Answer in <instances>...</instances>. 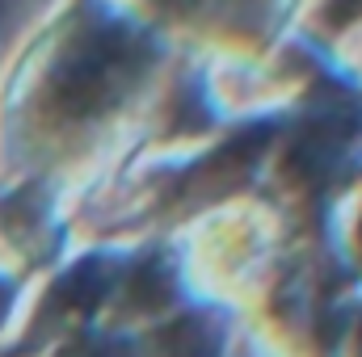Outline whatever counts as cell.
Returning a JSON list of instances; mask_svg holds the SVG:
<instances>
[{
    "instance_id": "obj_2",
    "label": "cell",
    "mask_w": 362,
    "mask_h": 357,
    "mask_svg": "<svg viewBox=\"0 0 362 357\" xmlns=\"http://www.w3.org/2000/svg\"><path fill=\"white\" fill-rule=\"evenodd\" d=\"M105 290H110V273L97 265V261H89V265H76L68 277H64V286H59V294H64L72 307H93Z\"/></svg>"
},
{
    "instance_id": "obj_4",
    "label": "cell",
    "mask_w": 362,
    "mask_h": 357,
    "mask_svg": "<svg viewBox=\"0 0 362 357\" xmlns=\"http://www.w3.org/2000/svg\"><path fill=\"white\" fill-rule=\"evenodd\" d=\"M131 294H135L139 303H165V294H169V273L160 265H144L135 273V282H131Z\"/></svg>"
},
{
    "instance_id": "obj_1",
    "label": "cell",
    "mask_w": 362,
    "mask_h": 357,
    "mask_svg": "<svg viewBox=\"0 0 362 357\" xmlns=\"http://www.w3.org/2000/svg\"><path fill=\"white\" fill-rule=\"evenodd\" d=\"M139 38L131 30H118V25H105L85 38V47L59 68L55 76V101L68 109V114H97L105 109L122 85L131 80V72L139 68Z\"/></svg>"
},
{
    "instance_id": "obj_5",
    "label": "cell",
    "mask_w": 362,
    "mask_h": 357,
    "mask_svg": "<svg viewBox=\"0 0 362 357\" xmlns=\"http://www.w3.org/2000/svg\"><path fill=\"white\" fill-rule=\"evenodd\" d=\"M68 357H127V349H118V345H81Z\"/></svg>"
},
{
    "instance_id": "obj_3",
    "label": "cell",
    "mask_w": 362,
    "mask_h": 357,
    "mask_svg": "<svg viewBox=\"0 0 362 357\" xmlns=\"http://www.w3.org/2000/svg\"><path fill=\"white\" fill-rule=\"evenodd\" d=\"M169 353L173 357H215V337L198 320H181L169 332Z\"/></svg>"
},
{
    "instance_id": "obj_7",
    "label": "cell",
    "mask_w": 362,
    "mask_h": 357,
    "mask_svg": "<svg viewBox=\"0 0 362 357\" xmlns=\"http://www.w3.org/2000/svg\"><path fill=\"white\" fill-rule=\"evenodd\" d=\"M0 303H4V290H0Z\"/></svg>"
},
{
    "instance_id": "obj_6",
    "label": "cell",
    "mask_w": 362,
    "mask_h": 357,
    "mask_svg": "<svg viewBox=\"0 0 362 357\" xmlns=\"http://www.w3.org/2000/svg\"><path fill=\"white\" fill-rule=\"evenodd\" d=\"M350 13H362V0H341V8H337V17H350Z\"/></svg>"
}]
</instances>
